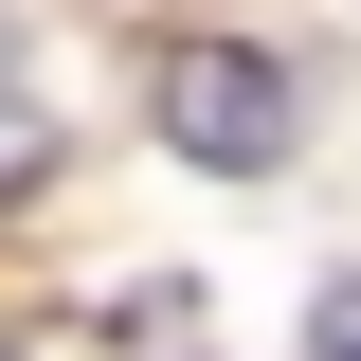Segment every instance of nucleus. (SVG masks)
<instances>
[{
    "instance_id": "obj_2",
    "label": "nucleus",
    "mask_w": 361,
    "mask_h": 361,
    "mask_svg": "<svg viewBox=\"0 0 361 361\" xmlns=\"http://www.w3.org/2000/svg\"><path fill=\"white\" fill-rule=\"evenodd\" d=\"M0 180H37V73H18V18H0Z\"/></svg>"
},
{
    "instance_id": "obj_3",
    "label": "nucleus",
    "mask_w": 361,
    "mask_h": 361,
    "mask_svg": "<svg viewBox=\"0 0 361 361\" xmlns=\"http://www.w3.org/2000/svg\"><path fill=\"white\" fill-rule=\"evenodd\" d=\"M307 361H361V271H343V289L307 307Z\"/></svg>"
},
{
    "instance_id": "obj_1",
    "label": "nucleus",
    "mask_w": 361,
    "mask_h": 361,
    "mask_svg": "<svg viewBox=\"0 0 361 361\" xmlns=\"http://www.w3.org/2000/svg\"><path fill=\"white\" fill-rule=\"evenodd\" d=\"M145 109H163L180 163H217V180L289 163V73H271V54H235V37H180L163 73H145Z\"/></svg>"
}]
</instances>
